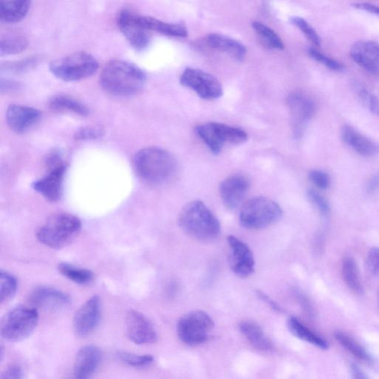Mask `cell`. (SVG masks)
<instances>
[{"instance_id":"6","label":"cell","mask_w":379,"mask_h":379,"mask_svg":"<svg viewBox=\"0 0 379 379\" xmlns=\"http://www.w3.org/2000/svg\"><path fill=\"white\" fill-rule=\"evenodd\" d=\"M282 210L277 203L266 197H257L248 200L243 206L239 214V222L244 227L260 230L279 220Z\"/></svg>"},{"instance_id":"24","label":"cell","mask_w":379,"mask_h":379,"mask_svg":"<svg viewBox=\"0 0 379 379\" xmlns=\"http://www.w3.org/2000/svg\"><path fill=\"white\" fill-rule=\"evenodd\" d=\"M31 7V0H0V19L5 23L22 20Z\"/></svg>"},{"instance_id":"48","label":"cell","mask_w":379,"mask_h":379,"mask_svg":"<svg viewBox=\"0 0 379 379\" xmlns=\"http://www.w3.org/2000/svg\"><path fill=\"white\" fill-rule=\"evenodd\" d=\"M379 188V173L375 174L374 177H373L368 184V191L370 193H373L377 191Z\"/></svg>"},{"instance_id":"40","label":"cell","mask_w":379,"mask_h":379,"mask_svg":"<svg viewBox=\"0 0 379 379\" xmlns=\"http://www.w3.org/2000/svg\"><path fill=\"white\" fill-rule=\"evenodd\" d=\"M105 133L104 129L100 126H88L78 130L74 135L77 140L86 141L101 138Z\"/></svg>"},{"instance_id":"29","label":"cell","mask_w":379,"mask_h":379,"mask_svg":"<svg viewBox=\"0 0 379 379\" xmlns=\"http://www.w3.org/2000/svg\"><path fill=\"white\" fill-rule=\"evenodd\" d=\"M141 21L148 31H154L161 34L175 37H186L187 30L184 25L172 24L153 18L141 16Z\"/></svg>"},{"instance_id":"43","label":"cell","mask_w":379,"mask_h":379,"mask_svg":"<svg viewBox=\"0 0 379 379\" xmlns=\"http://www.w3.org/2000/svg\"><path fill=\"white\" fill-rule=\"evenodd\" d=\"M367 265L371 274L377 275L379 273V248L374 247L369 251Z\"/></svg>"},{"instance_id":"45","label":"cell","mask_w":379,"mask_h":379,"mask_svg":"<svg viewBox=\"0 0 379 379\" xmlns=\"http://www.w3.org/2000/svg\"><path fill=\"white\" fill-rule=\"evenodd\" d=\"M257 295L260 298V299L265 302L268 306L274 309V310L277 311V312H282L283 310L281 308V307L275 302L272 299H270V298L265 294L264 293L261 291L257 292Z\"/></svg>"},{"instance_id":"17","label":"cell","mask_w":379,"mask_h":379,"mask_svg":"<svg viewBox=\"0 0 379 379\" xmlns=\"http://www.w3.org/2000/svg\"><path fill=\"white\" fill-rule=\"evenodd\" d=\"M42 114L36 108L21 105H11L6 114L9 128L18 134L32 128L41 119Z\"/></svg>"},{"instance_id":"33","label":"cell","mask_w":379,"mask_h":379,"mask_svg":"<svg viewBox=\"0 0 379 379\" xmlns=\"http://www.w3.org/2000/svg\"><path fill=\"white\" fill-rule=\"evenodd\" d=\"M18 287L16 277L2 270L0 275V302L4 303L11 301L15 297Z\"/></svg>"},{"instance_id":"5","label":"cell","mask_w":379,"mask_h":379,"mask_svg":"<svg viewBox=\"0 0 379 379\" xmlns=\"http://www.w3.org/2000/svg\"><path fill=\"white\" fill-rule=\"evenodd\" d=\"M99 69V62L85 51H77L53 61L51 72L65 82H76L93 76Z\"/></svg>"},{"instance_id":"34","label":"cell","mask_w":379,"mask_h":379,"mask_svg":"<svg viewBox=\"0 0 379 379\" xmlns=\"http://www.w3.org/2000/svg\"><path fill=\"white\" fill-rule=\"evenodd\" d=\"M253 28L265 40L269 46L279 50H282L284 48L282 40L279 35L267 25L260 22H254Z\"/></svg>"},{"instance_id":"22","label":"cell","mask_w":379,"mask_h":379,"mask_svg":"<svg viewBox=\"0 0 379 379\" xmlns=\"http://www.w3.org/2000/svg\"><path fill=\"white\" fill-rule=\"evenodd\" d=\"M342 138L347 145L361 156L373 157L378 153V145L353 127L345 126Z\"/></svg>"},{"instance_id":"8","label":"cell","mask_w":379,"mask_h":379,"mask_svg":"<svg viewBox=\"0 0 379 379\" xmlns=\"http://www.w3.org/2000/svg\"><path fill=\"white\" fill-rule=\"evenodd\" d=\"M213 328V319L207 313L195 310L180 318L178 324V333L183 343L197 346L207 342Z\"/></svg>"},{"instance_id":"14","label":"cell","mask_w":379,"mask_h":379,"mask_svg":"<svg viewBox=\"0 0 379 379\" xmlns=\"http://www.w3.org/2000/svg\"><path fill=\"white\" fill-rule=\"evenodd\" d=\"M100 317V299L94 295L77 311L73 321L74 333L79 337L88 335L98 328Z\"/></svg>"},{"instance_id":"13","label":"cell","mask_w":379,"mask_h":379,"mask_svg":"<svg viewBox=\"0 0 379 379\" xmlns=\"http://www.w3.org/2000/svg\"><path fill=\"white\" fill-rule=\"evenodd\" d=\"M287 104L291 112L293 131L296 139L304 134L308 121L315 113L312 100L301 93H292L288 98Z\"/></svg>"},{"instance_id":"38","label":"cell","mask_w":379,"mask_h":379,"mask_svg":"<svg viewBox=\"0 0 379 379\" xmlns=\"http://www.w3.org/2000/svg\"><path fill=\"white\" fill-rule=\"evenodd\" d=\"M292 23L300 29L306 37L316 46H319L321 39L316 31L304 19L301 18H293Z\"/></svg>"},{"instance_id":"21","label":"cell","mask_w":379,"mask_h":379,"mask_svg":"<svg viewBox=\"0 0 379 379\" xmlns=\"http://www.w3.org/2000/svg\"><path fill=\"white\" fill-rule=\"evenodd\" d=\"M102 360L100 350L94 345L81 348L76 357L74 373L77 378H91L97 371Z\"/></svg>"},{"instance_id":"26","label":"cell","mask_w":379,"mask_h":379,"mask_svg":"<svg viewBox=\"0 0 379 379\" xmlns=\"http://www.w3.org/2000/svg\"><path fill=\"white\" fill-rule=\"evenodd\" d=\"M239 327L244 336L256 349L263 351H269L273 349V343L270 341L258 324L246 321L241 322Z\"/></svg>"},{"instance_id":"39","label":"cell","mask_w":379,"mask_h":379,"mask_svg":"<svg viewBox=\"0 0 379 379\" xmlns=\"http://www.w3.org/2000/svg\"><path fill=\"white\" fill-rule=\"evenodd\" d=\"M308 199L317 208L319 213L327 218L331 213L329 203L326 198L319 194L313 189L307 192Z\"/></svg>"},{"instance_id":"44","label":"cell","mask_w":379,"mask_h":379,"mask_svg":"<svg viewBox=\"0 0 379 379\" xmlns=\"http://www.w3.org/2000/svg\"><path fill=\"white\" fill-rule=\"evenodd\" d=\"M23 371L19 365H11L3 373L2 378L18 379L23 378Z\"/></svg>"},{"instance_id":"28","label":"cell","mask_w":379,"mask_h":379,"mask_svg":"<svg viewBox=\"0 0 379 379\" xmlns=\"http://www.w3.org/2000/svg\"><path fill=\"white\" fill-rule=\"evenodd\" d=\"M29 46V40L19 32H9L0 39V54L2 57L16 55Z\"/></svg>"},{"instance_id":"19","label":"cell","mask_w":379,"mask_h":379,"mask_svg":"<svg viewBox=\"0 0 379 379\" xmlns=\"http://www.w3.org/2000/svg\"><path fill=\"white\" fill-rule=\"evenodd\" d=\"M248 180L241 175H232L221 183L220 194L224 205L231 210L239 206L248 194Z\"/></svg>"},{"instance_id":"10","label":"cell","mask_w":379,"mask_h":379,"mask_svg":"<svg viewBox=\"0 0 379 379\" xmlns=\"http://www.w3.org/2000/svg\"><path fill=\"white\" fill-rule=\"evenodd\" d=\"M180 84L194 91L201 98L208 100L219 99L223 94L220 81L214 76L199 69H185L180 77Z\"/></svg>"},{"instance_id":"18","label":"cell","mask_w":379,"mask_h":379,"mask_svg":"<svg viewBox=\"0 0 379 379\" xmlns=\"http://www.w3.org/2000/svg\"><path fill=\"white\" fill-rule=\"evenodd\" d=\"M32 305L48 311H59L71 305L69 295L55 288L39 287L36 288L29 298Z\"/></svg>"},{"instance_id":"15","label":"cell","mask_w":379,"mask_h":379,"mask_svg":"<svg viewBox=\"0 0 379 379\" xmlns=\"http://www.w3.org/2000/svg\"><path fill=\"white\" fill-rule=\"evenodd\" d=\"M47 171L48 173L45 177L35 181L32 184V187L46 200L56 202L62 196L67 164L47 169Z\"/></svg>"},{"instance_id":"2","label":"cell","mask_w":379,"mask_h":379,"mask_svg":"<svg viewBox=\"0 0 379 379\" xmlns=\"http://www.w3.org/2000/svg\"><path fill=\"white\" fill-rule=\"evenodd\" d=\"M134 169L144 182L154 185L171 181L178 170V164L168 152L156 147H145L133 158Z\"/></svg>"},{"instance_id":"16","label":"cell","mask_w":379,"mask_h":379,"mask_svg":"<svg viewBox=\"0 0 379 379\" xmlns=\"http://www.w3.org/2000/svg\"><path fill=\"white\" fill-rule=\"evenodd\" d=\"M127 334L136 345L152 344L157 340V333L152 323L142 314L131 310L126 317Z\"/></svg>"},{"instance_id":"31","label":"cell","mask_w":379,"mask_h":379,"mask_svg":"<svg viewBox=\"0 0 379 379\" xmlns=\"http://www.w3.org/2000/svg\"><path fill=\"white\" fill-rule=\"evenodd\" d=\"M58 270L62 276L77 284H89L94 279V274L91 270L80 268L69 263H60L58 265Z\"/></svg>"},{"instance_id":"32","label":"cell","mask_w":379,"mask_h":379,"mask_svg":"<svg viewBox=\"0 0 379 379\" xmlns=\"http://www.w3.org/2000/svg\"><path fill=\"white\" fill-rule=\"evenodd\" d=\"M334 337L335 340L349 351L350 354L360 360L371 362V357L368 354V352L355 341L353 338L341 331H335L334 333Z\"/></svg>"},{"instance_id":"41","label":"cell","mask_w":379,"mask_h":379,"mask_svg":"<svg viewBox=\"0 0 379 379\" xmlns=\"http://www.w3.org/2000/svg\"><path fill=\"white\" fill-rule=\"evenodd\" d=\"M308 53L311 58L326 65L333 71L342 72L345 69V66L343 64L324 56V54L314 48L309 49Z\"/></svg>"},{"instance_id":"36","label":"cell","mask_w":379,"mask_h":379,"mask_svg":"<svg viewBox=\"0 0 379 379\" xmlns=\"http://www.w3.org/2000/svg\"><path fill=\"white\" fill-rule=\"evenodd\" d=\"M358 97L372 114L379 116V100L375 95L361 86L357 87Z\"/></svg>"},{"instance_id":"25","label":"cell","mask_w":379,"mask_h":379,"mask_svg":"<svg viewBox=\"0 0 379 379\" xmlns=\"http://www.w3.org/2000/svg\"><path fill=\"white\" fill-rule=\"evenodd\" d=\"M208 44L213 48L227 53L237 60L246 55V48L237 40L218 34H211L207 38Z\"/></svg>"},{"instance_id":"9","label":"cell","mask_w":379,"mask_h":379,"mask_svg":"<svg viewBox=\"0 0 379 379\" xmlns=\"http://www.w3.org/2000/svg\"><path fill=\"white\" fill-rule=\"evenodd\" d=\"M197 133L214 154H220L225 144L241 145L248 140L246 131L221 124L201 125L197 128Z\"/></svg>"},{"instance_id":"35","label":"cell","mask_w":379,"mask_h":379,"mask_svg":"<svg viewBox=\"0 0 379 379\" xmlns=\"http://www.w3.org/2000/svg\"><path fill=\"white\" fill-rule=\"evenodd\" d=\"M38 63V58H29L20 61L6 62L2 65V70L12 73H23L34 69Z\"/></svg>"},{"instance_id":"49","label":"cell","mask_w":379,"mask_h":379,"mask_svg":"<svg viewBox=\"0 0 379 379\" xmlns=\"http://www.w3.org/2000/svg\"><path fill=\"white\" fill-rule=\"evenodd\" d=\"M350 371L352 375L354 378H367L368 376L365 375L362 370L356 364H352L350 366Z\"/></svg>"},{"instance_id":"23","label":"cell","mask_w":379,"mask_h":379,"mask_svg":"<svg viewBox=\"0 0 379 379\" xmlns=\"http://www.w3.org/2000/svg\"><path fill=\"white\" fill-rule=\"evenodd\" d=\"M48 105L55 112L70 113L79 117H87L90 114L89 108L84 102L67 94L56 95L50 100Z\"/></svg>"},{"instance_id":"46","label":"cell","mask_w":379,"mask_h":379,"mask_svg":"<svg viewBox=\"0 0 379 379\" xmlns=\"http://www.w3.org/2000/svg\"><path fill=\"white\" fill-rule=\"evenodd\" d=\"M354 8L368 11L373 15L379 17V7L370 4H355L353 5Z\"/></svg>"},{"instance_id":"27","label":"cell","mask_w":379,"mask_h":379,"mask_svg":"<svg viewBox=\"0 0 379 379\" xmlns=\"http://www.w3.org/2000/svg\"><path fill=\"white\" fill-rule=\"evenodd\" d=\"M288 327L293 335L322 350L330 347L329 343L324 338L307 328L299 319L291 317L288 321Z\"/></svg>"},{"instance_id":"11","label":"cell","mask_w":379,"mask_h":379,"mask_svg":"<svg viewBox=\"0 0 379 379\" xmlns=\"http://www.w3.org/2000/svg\"><path fill=\"white\" fill-rule=\"evenodd\" d=\"M117 25L135 50L142 51L150 44V31L145 28L141 16L128 10L121 11L117 17Z\"/></svg>"},{"instance_id":"12","label":"cell","mask_w":379,"mask_h":379,"mask_svg":"<svg viewBox=\"0 0 379 379\" xmlns=\"http://www.w3.org/2000/svg\"><path fill=\"white\" fill-rule=\"evenodd\" d=\"M229 247V262L233 272L238 277L246 278L254 272L255 260L247 244L234 236L227 239Z\"/></svg>"},{"instance_id":"37","label":"cell","mask_w":379,"mask_h":379,"mask_svg":"<svg viewBox=\"0 0 379 379\" xmlns=\"http://www.w3.org/2000/svg\"><path fill=\"white\" fill-rule=\"evenodd\" d=\"M120 360L132 367H145L154 361V357L151 355H138L126 352L118 354Z\"/></svg>"},{"instance_id":"47","label":"cell","mask_w":379,"mask_h":379,"mask_svg":"<svg viewBox=\"0 0 379 379\" xmlns=\"http://www.w3.org/2000/svg\"><path fill=\"white\" fill-rule=\"evenodd\" d=\"M20 88V84L13 82V81L10 80H1V91L2 92H12L16 91Z\"/></svg>"},{"instance_id":"7","label":"cell","mask_w":379,"mask_h":379,"mask_svg":"<svg viewBox=\"0 0 379 379\" xmlns=\"http://www.w3.org/2000/svg\"><path fill=\"white\" fill-rule=\"evenodd\" d=\"M39 322L36 308L18 306L4 317L1 322V335L10 343L21 342L36 329Z\"/></svg>"},{"instance_id":"3","label":"cell","mask_w":379,"mask_h":379,"mask_svg":"<svg viewBox=\"0 0 379 379\" xmlns=\"http://www.w3.org/2000/svg\"><path fill=\"white\" fill-rule=\"evenodd\" d=\"M179 222L182 231L197 241L208 242L218 238L221 225L212 211L201 201H193L181 211Z\"/></svg>"},{"instance_id":"4","label":"cell","mask_w":379,"mask_h":379,"mask_svg":"<svg viewBox=\"0 0 379 379\" xmlns=\"http://www.w3.org/2000/svg\"><path fill=\"white\" fill-rule=\"evenodd\" d=\"M82 230V222L67 213H54L39 227L37 239L53 249H62L72 243Z\"/></svg>"},{"instance_id":"42","label":"cell","mask_w":379,"mask_h":379,"mask_svg":"<svg viewBox=\"0 0 379 379\" xmlns=\"http://www.w3.org/2000/svg\"><path fill=\"white\" fill-rule=\"evenodd\" d=\"M309 179L317 187L321 190H326L331 186L329 175L324 171L314 170L309 173Z\"/></svg>"},{"instance_id":"1","label":"cell","mask_w":379,"mask_h":379,"mask_svg":"<svg viewBox=\"0 0 379 379\" xmlns=\"http://www.w3.org/2000/svg\"><path fill=\"white\" fill-rule=\"evenodd\" d=\"M146 80L145 73L138 66L121 60L107 63L100 77V84L105 91L121 98L140 93Z\"/></svg>"},{"instance_id":"20","label":"cell","mask_w":379,"mask_h":379,"mask_svg":"<svg viewBox=\"0 0 379 379\" xmlns=\"http://www.w3.org/2000/svg\"><path fill=\"white\" fill-rule=\"evenodd\" d=\"M350 56L365 71L379 75V44L375 41H359L352 46Z\"/></svg>"},{"instance_id":"30","label":"cell","mask_w":379,"mask_h":379,"mask_svg":"<svg viewBox=\"0 0 379 379\" xmlns=\"http://www.w3.org/2000/svg\"><path fill=\"white\" fill-rule=\"evenodd\" d=\"M343 275L347 286L357 293H361L363 288L354 259L346 257L343 263Z\"/></svg>"}]
</instances>
